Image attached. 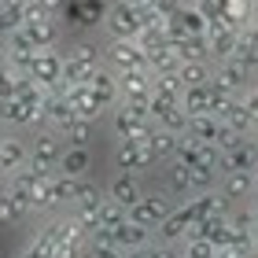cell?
Instances as JSON below:
<instances>
[{"mask_svg": "<svg viewBox=\"0 0 258 258\" xmlns=\"http://www.w3.org/2000/svg\"><path fill=\"white\" fill-rule=\"evenodd\" d=\"M111 129L118 140H133V144H148V137L155 133V122L148 114V103H114L111 107Z\"/></svg>", "mask_w": 258, "mask_h": 258, "instance_id": "cell-1", "label": "cell"}, {"mask_svg": "<svg viewBox=\"0 0 258 258\" xmlns=\"http://www.w3.org/2000/svg\"><path fill=\"white\" fill-rule=\"evenodd\" d=\"M59 159H63V140H59V133L41 129V133L33 137V144H30L26 170L37 173V177H52V173L59 170Z\"/></svg>", "mask_w": 258, "mask_h": 258, "instance_id": "cell-2", "label": "cell"}, {"mask_svg": "<svg viewBox=\"0 0 258 258\" xmlns=\"http://www.w3.org/2000/svg\"><path fill=\"white\" fill-rule=\"evenodd\" d=\"M170 210H173V199H170L166 192H144L133 207L125 210V221H133V225L155 232V229H159V221L166 218Z\"/></svg>", "mask_w": 258, "mask_h": 258, "instance_id": "cell-3", "label": "cell"}, {"mask_svg": "<svg viewBox=\"0 0 258 258\" xmlns=\"http://www.w3.org/2000/svg\"><path fill=\"white\" fill-rule=\"evenodd\" d=\"M22 33L30 37V44H33L37 52H52V48H59V41H63L59 19H52L48 11H26Z\"/></svg>", "mask_w": 258, "mask_h": 258, "instance_id": "cell-4", "label": "cell"}, {"mask_svg": "<svg viewBox=\"0 0 258 258\" xmlns=\"http://www.w3.org/2000/svg\"><path fill=\"white\" fill-rule=\"evenodd\" d=\"M103 30H107L111 41H137V33H140L137 8L129 4V0H114L107 8V15H103Z\"/></svg>", "mask_w": 258, "mask_h": 258, "instance_id": "cell-5", "label": "cell"}, {"mask_svg": "<svg viewBox=\"0 0 258 258\" xmlns=\"http://www.w3.org/2000/svg\"><path fill=\"white\" fill-rule=\"evenodd\" d=\"M103 67H111L114 74H125V70H148V59L137 48V41H107L103 44Z\"/></svg>", "mask_w": 258, "mask_h": 258, "instance_id": "cell-6", "label": "cell"}, {"mask_svg": "<svg viewBox=\"0 0 258 258\" xmlns=\"http://www.w3.org/2000/svg\"><path fill=\"white\" fill-rule=\"evenodd\" d=\"M59 96L70 103L74 118H81V122H92V125H96L103 114H107V111L100 107V100L92 96V89H89V85H63V89H59Z\"/></svg>", "mask_w": 258, "mask_h": 258, "instance_id": "cell-7", "label": "cell"}, {"mask_svg": "<svg viewBox=\"0 0 258 258\" xmlns=\"http://www.w3.org/2000/svg\"><path fill=\"white\" fill-rule=\"evenodd\" d=\"M30 78L37 81L41 89H63V52L52 48V52H37L33 55V67H30Z\"/></svg>", "mask_w": 258, "mask_h": 258, "instance_id": "cell-8", "label": "cell"}, {"mask_svg": "<svg viewBox=\"0 0 258 258\" xmlns=\"http://www.w3.org/2000/svg\"><path fill=\"white\" fill-rule=\"evenodd\" d=\"M155 166V159H151L148 144H133V140H118V148H114V170L118 173H148Z\"/></svg>", "mask_w": 258, "mask_h": 258, "instance_id": "cell-9", "label": "cell"}, {"mask_svg": "<svg viewBox=\"0 0 258 258\" xmlns=\"http://www.w3.org/2000/svg\"><path fill=\"white\" fill-rule=\"evenodd\" d=\"M210 70H214V78L225 92H232V96H243V92L251 89V70L243 67L240 59H225V63H210Z\"/></svg>", "mask_w": 258, "mask_h": 258, "instance_id": "cell-10", "label": "cell"}, {"mask_svg": "<svg viewBox=\"0 0 258 258\" xmlns=\"http://www.w3.org/2000/svg\"><path fill=\"white\" fill-rule=\"evenodd\" d=\"M148 188H144V181H140L137 177V173H118V170H114L111 173V181H107V188H103V196H107V199H114V203H118V207H133L137 203V199L140 196H144Z\"/></svg>", "mask_w": 258, "mask_h": 258, "instance_id": "cell-11", "label": "cell"}, {"mask_svg": "<svg viewBox=\"0 0 258 258\" xmlns=\"http://www.w3.org/2000/svg\"><path fill=\"white\" fill-rule=\"evenodd\" d=\"M118 100L122 103H148L151 100V74L148 70H125V74H118Z\"/></svg>", "mask_w": 258, "mask_h": 258, "instance_id": "cell-12", "label": "cell"}, {"mask_svg": "<svg viewBox=\"0 0 258 258\" xmlns=\"http://www.w3.org/2000/svg\"><path fill=\"white\" fill-rule=\"evenodd\" d=\"M41 236L48 240L55 251H59V247H67V243L81 240V236H85V229H81L78 221H74V214H59V218H52L48 225L41 229Z\"/></svg>", "mask_w": 258, "mask_h": 258, "instance_id": "cell-13", "label": "cell"}, {"mask_svg": "<svg viewBox=\"0 0 258 258\" xmlns=\"http://www.w3.org/2000/svg\"><path fill=\"white\" fill-rule=\"evenodd\" d=\"M89 89H92V96L100 100L103 111H111L114 103H118V74H114L111 67H96V70H92Z\"/></svg>", "mask_w": 258, "mask_h": 258, "instance_id": "cell-14", "label": "cell"}, {"mask_svg": "<svg viewBox=\"0 0 258 258\" xmlns=\"http://www.w3.org/2000/svg\"><path fill=\"white\" fill-rule=\"evenodd\" d=\"M254 170V140L243 137L236 148L221 151V173H251Z\"/></svg>", "mask_w": 258, "mask_h": 258, "instance_id": "cell-15", "label": "cell"}, {"mask_svg": "<svg viewBox=\"0 0 258 258\" xmlns=\"http://www.w3.org/2000/svg\"><path fill=\"white\" fill-rule=\"evenodd\" d=\"M41 114H44V129H52V133H63V129L74 122V111H70V103L59 96V89L48 92V100H44Z\"/></svg>", "mask_w": 258, "mask_h": 258, "instance_id": "cell-16", "label": "cell"}, {"mask_svg": "<svg viewBox=\"0 0 258 258\" xmlns=\"http://www.w3.org/2000/svg\"><path fill=\"white\" fill-rule=\"evenodd\" d=\"M111 243L122 254L125 251H144V247H151V229H140L133 221H122L118 229H111Z\"/></svg>", "mask_w": 258, "mask_h": 258, "instance_id": "cell-17", "label": "cell"}, {"mask_svg": "<svg viewBox=\"0 0 258 258\" xmlns=\"http://www.w3.org/2000/svg\"><path fill=\"white\" fill-rule=\"evenodd\" d=\"M162 192H166L170 199H184V196H192L188 192V166L177 159H170V162H162Z\"/></svg>", "mask_w": 258, "mask_h": 258, "instance_id": "cell-18", "label": "cell"}, {"mask_svg": "<svg viewBox=\"0 0 258 258\" xmlns=\"http://www.w3.org/2000/svg\"><path fill=\"white\" fill-rule=\"evenodd\" d=\"M26 159H30V144L22 137H4V144H0V170H4V177L8 173H15L26 166Z\"/></svg>", "mask_w": 258, "mask_h": 258, "instance_id": "cell-19", "label": "cell"}, {"mask_svg": "<svg viewBox=\"0 0 258 258\" xmlns=\"http://www.w3.org/2000/svg\"><path fill=\"white\" fill-rule=\"evenodd\" d=\"M103 199H107V196H103V188H100L96 181L81 177V181H78V192H74V203H70V210H74V218H78V214H96Z\"/></svg>", "mask_w": 258, "mask_h": 258, "instance_id": "cell-20", "label": "cell"}, {"mask_svg": "<svg viewBox=\"0 0 258 258\" xmlns=\"http://www.w3.org/2000/svg\"><path fill=\"white\" fill-rule=\"evenodd\" d=\"M92 170V148H63V159H59V170L55 173H67V177H89Z\"/></svg>", "mask_w": 258, "mask_h": 258, "instance_id": "cell-21", "label": "cell"}, {"mask_svg": "<svg viewBox=\"0 0 258 258\" xmlns=\"http://www.w3.org/2000/svg\"><path fill=\"white\" fill-rule=\"evenodd\" d=\"M63 55H70V59H74V63L89 67V70L103 67V44H96L92 37H78V41H70V48H67Z\"/></svg>", "mask_w": 258, "mask_h": 258, "instance_id": "cell-22", "label": "cell"}, {"mask_svg": "<svg viewBox=\"0 0 258 258\" xmlns=\"http://www.w3.org/2000/svg\"><path fill=\"white\" fill-rule=\"evenodd\" d=\"M144 59H148V74L151 78H166V74H177L181 70V59H177V48H173V44H162V48L148 52Z\"/></svg>", "mask_w": 258, "mask_h": 258, "instance_id": "cell-23", "label": "cell"}, {"mask_svg": "<svg viewBox=\"0 0 258 258\" xmlns=\"http://www.w3.org/2000/svg\"><path fill=\"white\" fill-rule=\"evenodd\" d=\"M218 192L229 199V203H243L251 196V173H218Z\"/></svg>", "mask_w": 258, "mask_h": 258, "instance_id": "cell-24", "label": "cell"}, {"mask_svg": "<svg viewBox=\"0 0 258 258\" xmlns=\"http://www.w3.org/2000/svg\"><path fill=\"white\" fill-rule=\"evenodd\" d=\"M207 41H210V63H225V59H232V55H236L240 30H210Z\"/></svg>", "mask_w": 258, "mask_h": 258, "instance_id": "cell-25", "label": "cell"}, {"mask_svg": "<svg viewBox=\"0 0 258 258\" xmlns=\"http://www.w3.org/2000/svg\"><path fill=\"white\" fill-rule=\"evenodd\" d=\"M177 144H181L177 133H166V129L155 125V133L148 137V151H151V159H155V166H162V162H170L177 155Z\"/></svg>", "mask_w": 258, "mask_h": 258, "instance_id": "cell-26", "label": "cell"}, {"mask_svg": "<svg viewBox=\"0 0 258 258\" xmlns=\"http://www.w3.org/2000/svg\"><path fill=\"white\" fill-rule=\"evenodd\" d=\"M78 192V177H67V173H52L48 177V207H70Z\"/></svg>", "mask_w": 258, "mask_h": 258, "instance_id": "cell-27", "label": "cell"}, {"mask_svg": "<svg viewBox=\"0 0 258 258\" xmlns=\"http://www.w3.org/2000/svg\"><path fill=\"white\" fill-rule=\"evenodd\" d=\"M125 221V207H118L114 199H103L100 210L92 214V232H111Z\"/></svg>", "mask_w": 258, "mask_h": 258, "instance_id": "cell-28", "label": "cell"}, {"mask_svg": "<svg viewBox=\"0 0 258 258\" xmlns=\"http://www.w3.org/2000/svg\"><path fill=\"white\" fill-rule=\"evenodd\" d=\"M221 122H225V125H229V129H232L236 137H251L254 129H258L254 114H251L247 107H243V100H236V103H232V107L225 111V118H221Z\"/></svg>", "mask_w": 258, "mask_h": 258, "instance_id": "cell-29", "label": "cell"}, {"mask_svg": "<svg viewBox=\"0 0 258 258\" xmlns=\"http://www.w3.org/2000/svg\"><path fill=\"white\" fill-rule=\"evenodd\" d=\"M177 107L188 114V118H196V114H210V89H207V85H199V89H184Z\"/></svg>", "mask_w": 258, "mask_h": 258, "instance_id": "cell-30", "label": "cell"}, {"mask_svg": "<svg viewBox=\"0 0 258 258\" xmlns=\"http://www.w3.org/2000/svg\"><path fill=\"white\" fill-rule=\"evenodd\" d=\"M177 59L181 63H210V41H207V33H203V37H184L177 44Z\"/></svg>", "mask_w": 258, "mask_h": 258, "instance_id": "cell-31", "label": "cell"}, {"mask_svg": "<svg viewBox=\"0 0 258 258\" xmlns=\"http://www.w3.org/2000/svg\"><path fill=\"white\" fill-rule=\"evenodd\" d=\"M210 78H214V70L210 63H181L177 70V81L184 89H199V85H210Z\"/></svg>", "mask_w": 258, "mask_h": 258, "instance_id": "cell-32", "label": "cell"}, {"mask_svg": "<svg viewBox=\"0 0 258 258\" xmlns=\"http://www.w3.org/2000/svg\"><path fill=\"white\" fill-rule=\"evenodd\" d=\"M92 133H96V125L92 122H81V118H74L63 133H59V140H63V148H89V140H92Z\"/></svg>", "mask_w": 258, "mask_h": 258, "instance_id": "cell-33", "label": "cell"}, {"mask_svg": "<svg viewBox=\"0 0 258 258\" xmlns=\"http://www.w3.org/2000/svg\"><path fill=\"white\" fill-rule=\"evenodd\" d=\"M218 188V170L210 166H188V192L192 196H203V192H214Z\"/></svg>", "mask_w": 258, "mask_h": 258, "instance_id": "cell-34", "label": "cell"}, {"mask_svg": "<svg viewBox=\"0 0 258 258\" xmlns=\"http://www.w3.org/2000/svg\"><path fill=\"white\" fill-rule=\"evenodd\" d=\"M181 92H184V85L177 81V74L151 78V96H162V100H170V103H181Z\"/></svg>", "mask_w": 258, "mask_h": 258, "instance_id": "cell-35", "label": "cell"}, {"mask_svg": "<svg viewBox=\"0 0 258 258\" xmlns=\"http://www.w3.org/2000/svg\"><path fill=\"white\" fill-rule=\"evenodd\" d=\"M177 254H181V258H218L214 243H207L203 236H184V240L177 243Z\"/></svg>", "mask_w": 258, "mask_h": 258, "instance_id": "cell-36", "label": "cell"}, {"mask_svg": "<svg viewBox=\"0 0 258 258\" xmlns=\"http://www.w3.org/2000/svg\"><path fill=\"white\" fill-rule=\"evenodd\" d=\"M210 114H214V118H225V111L232 107V103H236L240 96H232V92H225V89H221L218 85V81H210Z\"/></svg>", "mask_w": 258, "mask_h": 258, "instance_id": "cell-37", "label": "cell"}, {"mask_svg": "<svg viewBox=\"0 0 258 258\" xmlns=\"http://www.w3.org/2000/svg\"><path fill=\"white\" fill-rule=\"evenodd\" d=\"M89 78H92L89 67H81L70 55H63V85H89Z\"/></svg>", "mask_w": 258, "mask_h": 258, "instance_id": "cell-38", "label": "cell"}, {"mask_svg": "<svg viewBox=\"0 0 258 258\" xmlns=\"http://www.w3.org/2000/svg\"><path fill=\"white\" fill-rule=\"evenodd\" d=\"M30 210L19 203V199H11L8 192H0V221H26Z\"/></svg>", "mask_w": 258, "mask_h": 258, "instance_id": "cell-39", "label": "cell"}, {"mask_svg": "<svg viewBox=\"0 0 258 258\" xmlns=\"http://www.w3.org/2000/svg\"><path fill=\"white\" fill-rule=\"evenodd\" d=\"M19 258H55V247H52V243L37 232V236H33V240L26 243V251H22Z\"/></svg>", "mask_w": 258, "mask_h": 258, "instance_id": "cell-40", "label": "cell"}, {"mask_svg": "<svg viewBox=\"0 0 258 258\" xmlns=\"http://www.w3.org/2000/svg\"><path fill=\"white\" fill-rule=\"evenodd\" d=\"M55 258H89V236H81L74 243H67V247H59Z\"/></svg>", "mask_w": 258, "mask_h": 258, "instance_id": "cell-41", "label": "cell"}, {"mask_svg": "<svg viewBox=\"0 0 258 258\" xmlns=\"http://www.w3.org/2000/svg\"><path fill=\"white\" fill-rule=\"evenodd\" d=\"M184 4H188V0H155V15H159L162 22H166V19L177 15V11H181Z\"/></svg>", "mask_w": 258, "mask_h": 258, "instance_id": "cell-42", "label": "cell"}, {"mask_svg": "<svg viewBox=\"0 0 258 258\" xmlns=\"http://www.w3.org/2000/svg\"><path fill=\"white\" fill-rule=\"evenodd\" d=\"M11 96H15V70L4 67L0 70V100H11Z\"/></svg>", "mask_w": 258, "mask_h": 258, "instance_id": "cell-43", "label": "cell"}, {"mask_svg": "<svg viewBox=\"0 0 258 258\" xmlns=\"http://www.w3.org/2000/svg\"><path fill=\"white\" fill-rule=\"evenodd\" d=\"M148 258H181V254H177V247H170V243H151Z\"/></svg>", "mask_w": 258, "mask_h": 258, "instance_id": "cell-44", "label": "cell"}, {"mask_svg": "<svg viewBox=\"0 0 258 258\" xmlns=\"http://www.w3.org/2000/svg\"><path fill=\"white\" fill-rule=\"evenodd\" d=\"M240 100H243V107H247V111L254 114V122H258V89H247Z\"/></svg>", "mask_w": 258, "mask_h": 258, "instance_id": "cell-45", "label": "cell"}, {"mask_svg": "<svg viewBox=\"0 0 258 258\" xmlns=\"http://www.w3.org/2000/svg\"><path fill=\"white\" fill-rule=\"evenodd\" d=\"M26 11H48V0H19Z\"/></svg>", "mask_w": 258, "mask_h": 258, "instance_id": "cell-46", "label": "cell"}, {"mask_svg": "<svg viewBox=\"0 0 258 258\" xmlns=\"http://www.w3.org/2000/svg\"><path fill=\"white\" fill-rule=\"evenodd\" d=\"M122 258H148V247H144V251H125Z\"/></svg>", "mask_w": 258, "mask_h": 258, "instance_id": "cell-47", "label": "cell"}, {"mask_svg": "<svg viewBox=\"0 0 258 258\" xmlns=\"http://www.w3.org/2000/svg\"><path fill=\"white\" fill-rule=\"evenodd\" d=\"M4 137H8V129H4V122H0V144H4Z\"/></svg>", "mask_w": 258, "mask_h": 258, "instance_id": "cell-48", "label": "cell"}, {"mask_svg": "<svg viewBox=\"0 0 258 258\" xmlns=\"http://www.w3.org/2000/svg\"><path fill=\"white\" fill-rule=\"evenodd\" d=\"M254 170H258V140H254Z\"/></svg>", "mask_w": 258, "mask_h": 258, "instance_id": "cell-49", "label": "cell"}, {"mask_svg": "<svg viewBox=\"0 0 258 258\" xmlns=\"http://www.w3.org/2000/svg\"><path fill=\"white\" fill-rule=\"evenodd\" d=\"M0 177H4V170H0Z\"/></svg>", "mask_w": 258, "mask_h": 258, "instance_id": "cell-50", "label": "cell"}, {"mask_svg": "<svg viewBox=\"0 0 258 258\" xmlns=\"http://www.w3.org/2000/svg\"><path fill=\"white\" fill-rule=\"evenodd\" d=\"M251 258H258V254H251Z\"/></svg>", "mask_w": 258, "mask_h": 258, "instance_id": "cell-51", "label": "cell"}, {"mask_svg": "<svg viewBox=\"0 0 258 258\" xmlns=\"http://www.w3.org/2000/svg\"><path fill=\"white\" fill-rule=\"evenodd\" d=\"M129 4H133V0H129Z\"/></svg>", "mask_w": 258, "mask_h": 258, "instance_id": "cell-52", "label": "cell"}, {"mask_svg": "<svg viewBox=\"0 0 258 258\" xmlns=\"http://www.w3.org/2000/svg\"><path fill=\"white\" fill-rule=\"evenodd\" d=\"M254 133H258V129H254Z\"/></svg>", "mask_w": 258, "mask_h": 258, "instance_id": "cell-53", "label": "cell"}]
</instances>
